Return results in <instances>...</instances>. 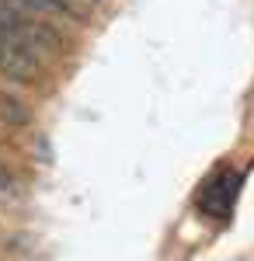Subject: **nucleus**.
<instances>
[{
  "mask_svg": "<svg viewBox=\"0 0 254 261\" xmlns=\"http://www.w3.org/2000/svg\"><path fill=\"white\" fill-rule=\"evenodd\" d=\"M73 4H77V0H73ZM91 4H94V0H91Z\"/></svg>",
  "mask_w": 254,
  "mask_h": 261,
  "instance_id": "obj_4",
  "label": "nucleus"
},
{
  "mask_svg": "<svg viewBox=\"0 0 254 261\" xmlns=\"http://www.w3.org/2000/svg\"><path fill=\"white\" fill-rule=\"evenodd\" d=\"M0 70L18 84H32L39 77V49L4 24H0Z\"/></svg>",
  "mask_w": 254,
  "mask_h": 261,
  "instance_id": "obj_1",
  "label": "nucleus"
},
{
  "mask_svg": "<svg viewBox=\"0 0 254 261\" xmlns=\"http://www.w3.org/2000/svg\"><path fill=\"white\" fill-rule=\"evenodd\" d=\"M237 192H240V171H234V167L216 171L213 178L198 188V213H206L209 220H230Z\"/></svg>",
  "mask_w": 254,
  "mask_h": 261,
  "instance_id": "obj_2",
  "label": "nucleus"
},
{
  "mask_svg": "<svg viewBox=\"0 0 254 261\" xmlns=\"http://www.w3.org/2000/svg\"><path fill=\"white\" fill-rule=\"evenodd\" d=\"M0 188H11V174H7L4 167H0Z\"/></svg>",
  "mask_w": 254,
  "mask_h": 261,
  "instance_id": "obj_3",
  "label": "nucleus"
}]
</instances>
